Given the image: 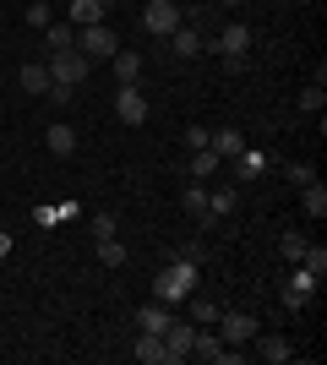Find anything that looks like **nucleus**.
<instances>
[{
    "mask_svg": "<svg viewBox=\"0 0 327 365\" xmlns=\"http://www.w3.org/2000/svg\"><path fill=\"white\" fill-rule=\"evenodd\" d=\"M153 294H158L164 305H186L191 294H197V262H191V257L170 262V267L153 278Z\"/></svg>",
    "mask_w": 327,
    "mask_h": 365,
    "instance_id": "nucleus-1",
    "label": "nucleus"
},
{
    "mask_svg": "<svg viewBox=\"0 0 327 365\" xmlns=\"http://www.w3.org/2000/svg\"><path fill=\"white\" fill-rule=\"evenodd\" d=\"M88 71H93V61L82 49H55L49 55V82L55 88H77V82H88Z\"/></svg>",
    "mask_w": 327,
    "mask_h": 365,
    "instance_id": "nucleus-2",
    "label": "nucleus"
},
{
    "mask_svg": "<svg viewBox=\"0 0 327 365\" xmlns=\"http://www.w3.org/2000/svg\"><path fill=\"white\" fill-rule=\"evenodd\" d=\"M218 338H224V344H251V338L262 333V322L251 317V311H218Z\"/></svg>",
    "mask_w": 327,
    "mask_h": 365,
    "instance_id": "nucleus-3",
    "label": "nucleus"
},
{
    "mask_svg": "<svg viewBox=\"0 0 327 365\" xmlns=\"http://www.w3.org/2000/svg\"><path fill=\"white\" fill-rule=\"evenodd\" d=\"M77 49L88 55V61H109V55L120 49V38H115L104 22H93V28H77Z\"/></svg>",
    "mask_w": 327,
    "mask_h": 365,
    "instance_id": "nucleus-4",
    "label": "nucleus"
},
{
    "mask_svg": "<svg viewBox=\"0 0 327 365\" xmlns=\"http://www.w3.org/2000/svg\"><path fill=\"white\" fill-rule=\"evenodd\" d=\"M142 28L158 33V38H170V33L180 28V6H175V0H147V11H142Z\"/></svg>",
    "mask_w": 327,
    "mask_h": 365,
    "instance_id": "nucleus-5",
    "label": "nucleus"
},
{
    "mask_svg": "<svg viewBox=\"0 0 327 365\" xmlns=\"http://www.w3.org/2000/svg\"><path fill=\"white\" fill-rule=\"evenodd\" d=\"M316 284H322V278H316L311 267H300V273L284 284V311H306V305L316 300Z\"/></svg>",
    "mask_w": 327,
    "mask_h": 365,
    "instance_id": "nucleus-6",
    "label": "nucleus"
},
{
    "mask_svg": "<svg viewBox=\"0 0 327 365\" xmlns=\"http://www.w3.org/2000/svg\"><path fill=\"white\" fill-rule=\"evenodd\" d=\"M131 354H137L142 365H175V354H170V344H164V333H142Z\"/></svg>",
    "mask_w": 327,
    "mask_h": 365,
    "instance_id": "nucleus-7",
    "label": "nucleus"
},
{
    "mask_svg": "<svg viewBox=\"0 0 327 365\" xmlns=\"http://www.w3.org/2000/svg\"><path fill=\"white\" fill-rule=\"evenodd\" d=\"M115 115H120L125 125H142V120H147V98H142L137 88H120V93H115Z\"/></svg>",
    "mask_w": 327,
    "mask_h": 365,
    "instance_id": "nucleus-8",
    "label": "nucleus"
},
{
    "mask_svg": "<svg viewBox=\"0 0 327 365\" xmlns=\"http://www.w3.org/2000/svg\"><path fill=\"white\" fill-rule=\"evenodd\" d=\"M191 354H197V360H213V365H224V360H234V344H224L218 333H197Z\"/></svg>",
    "mask_w": 327,
    "mask_h": 365,
    "instance_id": "nucleus-9",
    "label": "nucleus"
},
{
    "mask_svg": "<svg viewBox=\"0 0 327 365\" xmlns=\"http://www.w3.org/2000/svg\"><path fill=\"white\" fill-rule=\"evenodd\" d=\"M164 344H170L175 365H180L191 354V344H197V327H191V322H170V327H164Z\"/></svg>",
    "mask_w": 327,
    "mask_h": 365,
    "instance_id": "nucleus-10",
    "label": "nucleus"
},
{
    "mask_svg": "<svg viewBox=\"0 0 327 365\" xmlns=\"http://www.w3.org/2000/svg\"><path fill=\"white\" fill-rule=\"evenodd\" d=\"M16 88L33 93V98H44V93H49V66L44 61H28L22 71H16Z\"/></svg>",
    "mask_w": 327,
    "mask_h": 365,
    "instance_id": "nucleus-11",
    "label": "nucleus"
},
{
    "mask_svg": "<svg viewBox=\"0 0 327 365\" xmlns=\"http://www.w3.org/2000/svg\"><path fill=\"white\" fill-rule=\"evenodd\" d=\"M109 6H115V0H71V28H93V22H104Z\"/></svg>",
    "mask_w": 327,
    "mask_h": 365,
    "instance_id": "nucleus-12",
    "label": "nucleus"
},
{
    "mask_svg": "<svg viewBox=\"0 0 327 365\" xmlns=\"http://www.w3.org/2000/svg\"><path fill=\"white\" fill-rule=\"evenodd\" d=\"M109 66H115V82H120V88H137L142 55H131V49H115V55H109Z\"/></svg>",
    "mask_w": 327,
    "mask_h": 365,
    "instance_id": "nucleus-13",
    "label": "nucleus"
},
{
    "mask_svg": "<svg viewBox=\"0 0 327 365\" xmlns=\"http://www.w3.org/2000/svg\"><path fill=\"white\" fill-rule=\"evenodd\" d=\"M218 55H246V49H251V28H246V22H229V28H224V33H218Z\"/></svg>",
    "mask_w": 327,
    "mask_h": 365,
    "instance_id": "nucleus-14",
    "label": "nucleus"
},
{
    "mask_svg": "<svg viewBox=\"0 0 327 365\" xmlns=\"http://www.w3.org/2000/svg\"><path fill=\"white\" fill-rule=\"evenodd\" d=\"M262 169H267V153L262 148H240V153H234V175H240V180H256Z\"/></svg>",
    "mask_w": 327,
    "mask_h": 365,
    "instance_id": "nucleus-15",
    "label": "nucleus"
},
{
    "mask_svg": "<svg viewBox=\"0 0 327 365\" xmlns=\"http://www.w3.org/2000/svg\"><path fill=\"white\" fill-rule=\"evenodd\" d=\"M44 148L55 153V158H71V153H77V131H71V125H49V131H44Z\"/></svg>",
    "mask_w": 327,
    "mask_h": 365,
    "instance_id": "nucleus-16",
    "label": "nucleus"
},
{
    "mask_svg": "<svg viewBox=\"0 0 327 365\" xmlns=\"http://www.w3.org/2000/svg\"><path fill=\"white\" fill-rule=\"evenodd\" d=\"M251 344H256V354H262L267 365H273V360H289V354H295V349H289V338H279V333H256Z\"/></svg>",
    "mask_w": 327,
    "mask_h": 365,
    "instance_id": "nucleus-17",
    "label": "nucleus"
},
{
    "mask_svg": "<svg viewBox=\"0 0 327 365\" xmlns=\"http://www.w3.org/2000/svg\"><path fill=\"white\" fill-rule=\"evenodd\" d=\"M170 305H142L137 311V333H164V327H170Z\"/></svg>",
    "mask_w": 327,
    "mask_h": 365,
    "instance_id": "nucleus-18",
    "label": "nucleus"
},
{
    "mask_svg": "<svg viewBox=\"0 0 327 365\" xmlns=\"http://www.w3.org/2000/svg\"><path fill=\"white\" fill-rule=\"evenodd\" d=\"M218 164H224V158H218L213 148H197V153H191V164H186V175H191V180H207V175H218Z\"/></svg>",
    "mask_w": 327,
    "mask_h": 365,
    "instance_id": "nucleus-19",
    "label": "nucleus"
},
{
    "mask_svg": "<svg viewBox=\"0 0 327 365\" xmlns=\"http://www.w3.org/2000/svg\"><path fill=\"white\" fill-rule=\"evenodd\" d=\"M44 44H49V55H55V49H77V28H71V22H49Z\"/></svg>",
    "mask_w": 327,
    "mask_h": 365,
    "instance_id": "nucleus-20",
    "label": "nucleus"
},
{
    "mask_svg": "<svg viewBox=\"0 0 327 365\" xmlns=\"http://www.w3.org/2000/svg\"><path fill=\"white\" fill-rule=\"evenodd\" d=\"M170 49H175V55H186V61H191V55H202V38H197V28H186V22H180V28L170 33Z\"/></svg>",
    "mask_w": 327,
    "mask_h": 365,
    "instance_id": "nucleus-21",
    "label": "nucleus"
},
{
    "mask_svg": "<svg viewBox=\"0 0 327 365\" xmlns=\"http://www.w3.org/2000/svg\"><path fill=\"white\" fill-rule=\"evenodd\" d=\"M207 148H213L218 158H234V153L246 148V137H240V131H213V137H207Z\"/></svg>",
    "mask_w": 327,
    "mask_h": 365,
    "instance_id": "nucleus-22",
    "label": "nucleus"
},
{
    "mask_svg": "<svg viewBox=\"0 0 327 365\" xmlns=\"http://www.w3.org/2000/svg\"><path fill=\"white\" fill-rule=\"evenodd\" d=\"M300 197H306V213H311V218H327V191H322V180L300 185Z\"/></svg>",
    "mask_w": 327,
    "mask_h": 365,
    "instance_id": "nucleus-23",
    "label": "nucleus"
},
{
    "mask_svg": "<svg viewBox=\"0 0 327 365\" xmlns=\"http://www.w3.org/2000/svg\"><path fill=\"white\" fill-rule=\"evenodd\" d=\"M33 218H38L44 229H55V224H66V218H77V202H61V207H38Z\"/></svg>",
    "mask_w": 327,
    "mask_h": 365,
    "instance_id": "nucleus-24",
    "label": "nucleus"
},
{
    "mask_svg": "<svg viewBox=\"0 0 327 365\" xmlns=\"http://www.w3.org/2000/svg\"><path fill=\"white\" fill-rule=\"evenodd\" d=\"M306 245H311V240L289 229V235H284V240H279V257H284V262H300V257H306Z\"/></svg>",
    "mask_w": 327,
    "mask_h": 365,
    "instance_id": "nucleus-25",
    "label": "nucleus"
},
{
    "mask_svg": "<svg viewBox=\"0 0 327 365\" xmlns=\"http://www.w3.org/2000/svg\"><path fill=\"white\" fill-rule=\"evenodd\" d=\"M98 262H104V267H125V245L115 240V235H109V240H98Z\"/></svg>",
    "mask_w": 327,
    "mask_h": 365,
    "instance_id": "nucleus-26",
    "label": "nucleus"
},
{
    "mask_svg": "<svg viewBox=\"0 0 327 365\" xmlns=\"http://www.w3.org/2000/svg\"><path fill=\"white\" fill-rule=\"evenodd\" d=\"M322 104H327V88H322V76H316L311 88L300 93V109H306V115H316V109H322Z\"/></svg>",
    "mask_w": 327,
    "mask_h": 365,
    "instance_id": "nucleus-27",
    "label": "nucleus"
},
{
    "mask_svg": "<svg viewBox=\"0 0 327 365\" xmlns=\"http://www.w3.org/2000/svg\"><path fill=\"white\" fill-rule=\"evenodd\" d=\"M186 213H197V218H207V191H202V185H197V180H191V185H186Z\"/></svg>",
    "mask_w": 327,
    "mask_h": 365,
    "instance_id": "nucleus-28",
    "label": "nucleus"
},
{
    "mask_svg": "<svg viewBox=\"0 0 327 365\" xmlns=\"http://www.w3.org/2000/svg\"><path fill=\"white\" fill-rule=\"evenodd\" d=\"M191 322H197V327H213V322H218V305L213 300H191Z\"/></svg>",
    "mask_w": 327,
    "mask_h": 365,
    "instance_id": "nucleus-29",
    "label": "nucleus"
},
{
    "mask_svg": "<svg viewBox=\"0 0 327 365\" xmlns=\"http://www.w3.org/2000/svg\"><path fill=\"white\" fill-rule=\"evenodd\" d=\"M234 213V191H218V197H207V218H224Z\"/></svg>",
    "mask_w": 327,
    "mask_h": 365,
    "instance_id": "nucleus-30",
    "label": "nucleus"
},
{
    "mask_svg": "<svg viewBox=\"0 0 327 365\" xmlns=\"http://www.w3.org/2000/svg\"><path fill=\"white\" fill-rule=\"evenodd\" d=\"M300 262H306L316 278H327V251H322V245H306V257H300Z\"/></svg>",
    "mask_w": 327,
    "mask_h": 365,
    "instance_id": "nucleus-31",
    "label": "nucleus"
},
{
    "mask_svg": "<svg viewBox=\"0 0 327 365\" xmlns=\"http://www.w3.org/2000/svg\"><path fill=\"white\" fill-rule=\"evenodd\" d=\"M28 28H49V6H44V0H33V6H28Z\"/></svg>",
    "mask_w": 327,
    "mask_h": 365,
    "instance_id": "nucleus-32",
    "label": "nucleus"
},
{
    "mask_svg": "<svg viewBox=\"0 0 327 365\" xmlns=\"http://www.w3.org/2000/svg\"><path fill=\"white\" fill-rule=\"evenodd\" d=\"M311 180H316L311 164H289V185H311Z\"/></svg>",
    "mask_w": 327,
    "mask_h": 365,
    "instance_id": "nucleus-33",
    "label": "nucleus"
},
{
    "mask_svg": "<svg viewBox=\"0 0 327 365\" xmlns=\"http://www.w3.org/2000/svg\"><path fill=\"white\" fill-rule=\"evenodd\" d=\"M109 235H115V213H98L93 218V240H109Z\"/></svg>",
    "mask_w": 327,
    "mask_h": 365,
    "instance_id": "nucleus-34",
    "label": "nucleus"
},
{
    "mask_svg": "<svg viewBox=\"0 0 327 365\" xmlns=\"http://www.w3.org/2000/svg\"><path fill=\"white\" fill-rule=\"evenodd\" d=\"M207 137H213V131H202V125H191V131H186V148H191V153H197V148H207Z\"/></svg>",
    "mask_w": 327,
    "mask_h": 365,
    "instance_id": "nucleus-35",
    "label": "nucleus"
},
{
    "mask_svg": "<svg viewBox=\"0 0 327 365\" xmlns=\"http://www.w3.org/2000/svg\"><path fill=\"white\" fill-rule=\"evenodd\" d=\"M6 251H11V240H6V235H0V257H6Z\"/></svg>",
    "mask_w": 327,
    "mask_h": 365,
    "instance_id": "nucleus-36",
    "label": "nucleus"
},
{
    "mask_svg": "<svg viewBox=\"0 0 327 365\" xmlns=\"http://www.w3.org/2000/svg\"><path fill=\"white\" fill-rule=\"evenodd\" d=\"M224 6H240V0H224Z\"/></svg>",
    "mask_w": 327,
    "mask_h": 365,
    "instance_id": "nucleus-37",
    "label": "nucleus"
}]
</instances>
